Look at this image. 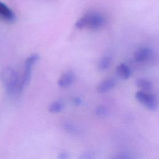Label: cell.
<instances>
[{
    "label": "cell",
    "instance_id": "6da1fadb",
    "mask_svg": "<svg viewBox=\"0 0 159 159\" xmlns=\"http://www.w3.org/2000/svg\"><path fill=\"white\" fill-rule=\"evenodd\" d=\"M2 83L9 94L20 92V82L17 72L11 67L4 68L0 74Z\"/></svg>",
    "mask_w": 159,
    "mask_h": 159
},
{
    "label": "cell",
    "instance_id": "4fadbf2b",
    "mask_svg": "<svg viewBox=\"0 0 159 159\" xmlns=\"http://www.w3.org/2000/svg\"><path fill=\"white\" fill-rule=\"evenodd\" d=\"M95 113L98 116L103 117H106V116H107L108 111L106 108H105L104 107H102V106H100V107H98L96 109Z\"/></svg>",
    "mask_w": 159,
    "mask_h": 159
},
{
    "label": "cell",
    "instance_id": "277c9868",
    "mask_svg": "<svg viewBox=\"0 0 159 159\" xmlns=\"http://www.w3.org/2000/svg\"><path fill=\"white\" fill-rule=\"evenodd\" d=\"M135 98L142 104L150 111H155L158 108L157 98L147 91H139L135 94Z\"/></svg>",
    "mask_w": 159,
    "mask_h": 159
},
{
    "label": "cell",
    "instance_id": "9a60e30c",
    "mask_svg": "<svg viewBox=\"0 0 159 159\" xmlns=\"http://www.w3.org/2000/svg\"><path fill=\"white\" fill-rule=\"evenodd\" d=\"M133 157L129 153L127 152H122L119 154H117L116 155L114 156L113 158L115 159H124V158H132Z\"/></svg>",
    "mask_w": 159,
    "mask_h": 159
},
{
    "label": "cell",
    "instance_id": "52a82bcc",
    "mask_svg": "<svg viewBox=\"0 0 159 159\" xmlns=\"http://www.w3.org/2000/svg\"><path fill=\"white\" fill-rule=\"evenodd\" d=\"M0 17L6 21L12 22L16 19L14 12L6 4L0 2Z\"/></svg>",
    "mask_w": 159,
    "mask_h": 159
},
{
    "label": "cell",
    "instance_id": "ba28073f",
    "mask_svg": "<svg viewBox=\"0 0 159 159\" xmlns=\"http://www.w3.org/2000/svg\"><path fill=\"white\" fill-rule=\"evenodd\" d=\"M75 80L74 74L71 71L63 73L58 79L57 84L61 88H66L70 86Z\"/></svg>",
    "mask_w": 159,
    "mask_h": 159
},
{
    "label": "cell",
    "instance_id": "e0dca14e",
    "mask_svg": "<svg viewBox=\"0 0 159 159\" xmlns=\"http://www.w3.org/2000/svg\"><path fill=\"white\" fill-rule=\"evenodd\" d=\"M69 157H70L69 154L65 152L60 153L58 155V158H60V159H68L69 158Z\"/></svg>",
    "mask_w": 159,
    "mask_h": 159
},
{
    "label": "cell",
    "instance_id": "7a4b0ae2",
    "mask_svg": "<svg viewBox=\"0 0 159 159\" xmlns=\"http://www.w3.org/2000/svg\"><path fill=\"white\" fill-rule=\"evenodd\" d=\"M104 18L99 13L89 12L79 19L75 26L78 29H89L91 30H98L100 29L104 24Z\"/></svg>",
    "mask_w": 159,
    "mask_h": 159
},
{
    "label": "cell",
    "instance_id": "ac0fdd59",
    "mask_svg": "<svg viewBox=\"0 0 159 159\" xmlns=\"http://www.w3.org/2000/svg\"><path fill=\"white\" fill-rule=\"evenodd\" d=\"M73 104H75L76 106H80L82 104V100L79 97H75L73 99Z\"/></svg>",
    "mask_w": 159,
    "mask_h": 159
},
{
    "label": "cell",
    "instance_id": "9c48e42d",
    "mask_svg": "<svg viewBox=\"0 0 159 159\" xmlns=\"http://www.w3.org/2000/svg\"><path fill=\"white\" fill-rule=\"evenodd\" d=\"M117 75L123 80L128 79L130 76V70L129 67L124 63L119 65L116 68Z\"/></svg>",
    "mask_w": 159,
    "mask_h": 159
},
{
    "label": "cell",
    "instance_id": "3957f363",
    "mask_svg": "<svg viewBox=\"0 0 159 159\" xmlns=\"http://www.w3.org/2000/svg\"><path fill=\"white\" fill-rule=\"evenodd\" d=\"M40 56L37 53H34L30 55L25 60V68L24 73L21 82L20 83V91H21L23 88L29 84L32 74V68L34 65L39 60Z\"/></svg>",
    "mask_w": 159,
    "mask_h": 159
},
{
    "label": "cell",
    "instance_id": "5bb4252c",
    "mask_svg": "<svg viewBox=\"0 0 159 159\" xmlns=\"http://www.w3.org/2000/svg\"><path fill=\"white\" fill-rule=\"evenodd\" d=\"M94 158V153H93L91 151L84 152L83 153L81 154L80 156H79V158H81V159H92Z\"/></svg>",
    "mask_w": 159,
    "mask_h": 159
},
{
    "label": "cell",
    "instance_id": "8992f818",
    "mask_svg": "<svg viewBox=\"0 0 159 159\" xmlns=\"http://www.w3.org/2000/svg\"><path fill=\"white\" fill-rule=\"evenodd\" d=\"M117 84V81L114 78H108L101 82L98 87L97 91L99 93H104L109 91Z\"/></svg>",
    "mask_w": 159,
    "mask_h": 159
},
{
    "label": "cell",
    "instance_id": "8fae6325",
    "mask_svg": "<svg viewBox=\"0 0 159 159\" xmlns=\"http://www.w3.org/2000/svg\"><path fill=\"white\" fill-rule=\"evenodd\" d=\"M64 104L60 101H55L51 103L48 106V111L51 113H58L63 110Z\"/></svg>",
    "mask_w": 159,
    "mask_h": 159
},
{
    "label": "cell",
    "instance_id": "30bf717a",
    "mask_svg": "<svg viewBox=\"0 0 159 159\" xmlns=\"http://www.w3.org/2000/svg\"><path fill=\"white\" fill-rule=\"evenodd\" d=\"M136 86L141 89V91H151L153 86L152 83L148 80L145 78H139L135 82Z\"/></svg>",
    "mask_w": 159,
    "mask_h": 159
},
{
    "label": "cell",
    "instance_id": "5b68a950",
    "mask_svg": "<svg viewBox=\"0 0 159 159\" xmlns=\"http://www.w3.org/2000/svg\"><path fill=\"white\" fill-rule=\"evenodd\" d=\"M153 52L148 47H141L134 53V57L136 61L142 63L149 60L152 57Z\"/></svg>",
    "mask_w": 159,
    "mask_h": 159
},
{
    "label": "cell",
    "instance_id": "7c38bea8",
    "mask_svg": "<svg viewBox=\"0 0 159 159\" xmlns=\"http://www.w3.org/2000/svg\"><path fill=\"white\" fill-rule=\"evenodd\" d=\"M112 60L109 57H104L100 58L98 63V69L101 71L107 70L111 64Z\"/></svg>",
    "mask_w": 159,
    "mask_h": 159
},
{
    "label": "cell",
    "instance_id": "2e32d148",
    "mask_svg": "<svg viewBox=\"0 0 159 159\" xmlns=\"http://www.w3.org/2000/svg\"><path fill=\"white\" fill-rule=\"evenodd\" d=\"M64 129L70 133H75L77 130L76 128L73 125L70 124H65L64 125Z\"/></svg>",
    "mask_w": 159,
    "mask_h": 159
}]
</instances>
